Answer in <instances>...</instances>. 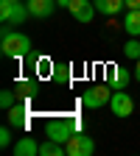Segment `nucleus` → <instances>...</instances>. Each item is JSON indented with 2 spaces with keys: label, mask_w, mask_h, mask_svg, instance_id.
Segmentation results:
<instances>
[{
  "label": "nucleus",
  "mask_w": 140,
  "mask_h": 156,
  "mask_svg": "<svg viewBox=\"0 0 140 156\" xmlns=\"http://www.w3.org/2000/svg\"><path fill=\"white\" fill-rule=\"evenodd\" d=\"M51 78L56 84H70V64H53Z\"/></svg>",
  "instance_id": "nucleus-15"
},
{
  "label": "nucleus",
  "mask_w": 140,
  "mask_h": 156,
  "mask_svg": "<svg viewBox=\"0 0 140 156\" xmlns=\"http://www.w3.org/2000/svg\"><path fill=\"white\" fill-rule=\"evenodd\" d=\"M93 151H95V142L87 134H78V131L65 142V156H90Z\"/></svg>",
  "instance_id": "nucleus-4"
},
{
  "label": "nucleus",
  "mask_w": 140,
  "mask_h": 156,
  "mask_svg": "<svg viewBox=\"0 0 140 156\" xmlns=\"http://www.w3.org/2000/svg\"><path fill=\"white\" fill-rule=\"evenodd\" d=\"M112 87L104 81V84H93V87H87L84 89V98H81V101H84V106L87 109H101V106H107L109 101H112Z\"/></svg>",
  "instance_id": "nucleus-2"
},
{
  "label": "nucleus",
  "mask_w": 140,
  "mask_h": 156,
  "mask_svg": "<svg viewBox=\"0 0 140 156\" xmlns=\"http://www.w3.org/2000/svg\"><path fill=\"white\" fill-rule=\"evenodd\" d=\"M109 109H112L115 117H129V114L134 112V101L129 98V92L115 89V92H112V101H109Z\"/></svg>",
  "instance_id": "nucleus-6"
},
{
  "label": "nucleus",
  "mask_w": 140,
  "mask_h": 156,
  "mask_svg": "<svg viewBox=\"0 0 140 156\" xmlns=\"http://www.w3.org/2000/svg\"><path fill=\"white\" fill-rule=\"evenodd\" d=\"M28 3H9V0H0V20L9 25H20L28 17Z\"/></svg>",
  "instance_id": "nucleus-3"
},
{
  "label": "nucleus",
  "mask_w": 140,
  "mask_h": 156,
  "mask_svg": "<svg viewBox=\"0 0 140 156\" xmlns=\"http://www.w3.org/2000/svg\"><path fill=\"white\" fill-rule=\"evenodd\" d=\"M56 3L62 6V9H70V0H56Z\"/></svg>",
  "instance_id": "nucleus-22"
},
{
  "label": "nucleus",
  "mask_w": 140,
  "mask_h": 156,
  "mask_svg": "<svg viewBox=\"0 0 140 156\" xmlns=\"http://www.w3.org/2000/svg\"><path fill=\"white\" fill-rule=\"evenodd\" d=\"M14 103H17V92H11V89L0 92V106H3V109H11Z\"/></svg>",
  "instance_id": "nucleus-17"
},
{
  "label": "nucleus",
  "mask_w": 140,
  "mask_h": 156,
  "mask_svg": "<svg viewBox=\"0 0 140 156\" xmlns=\"http://www.w3.org/2000/svg\"><path fill=\"white\" fill-rule=\"evenodd\" d=\"M104 81H107L112 89H126V84H129V70L112 64V67L107 70V78H104Z\"/></svg>",
  "instance_id": "nucleus-9"
},
{
  "label": "nucleus",
  "mask_w": 140,
  "mask_h": 156,
  "mask_svg": "<svg viewBox=\"0 0 140 156\" xmlns=\"http://www.w3.org/2000/svg\"><path fill=\"white\" fill-rule=\"evenodd\" d=\"M9 3H20V0H9Z\"/></svg>",
  "instance_id": "nucleus-24"
},
{
  "label": "nucleus",
  "mask_w": 140,
  "mask_h": 156,
  "mask_svg": "<svg viewBox=\"0 0 140 156\" xmlns=\"http://www.w3.org/2000/svg\"><path fill=\"white\" fill-rule=\"evenodd\" d=\"M17 89L23 92V95H34V89H36V84L34 81H25V84H17Z\"/></svg>",
  "instance_id": "nucleus-20"
},
{
  "label": "nucleus",
  "mask_w": 140,
  "mask_h": 156,
  "mask_svg": "<svg viewBox=\"0 0 140 156\" xmlns=\"http://www.w3.org/2000/svg\"><path fill=\"white\" fill-rule=\"evenodd\" d=\"M14 156H39V142L34 136H20V140L11 145Z\"/></svg>",
  "instance_id": "nucleus-10"
},
{
  "label": "nucleus",
  "mask_w": 140,
  "mask_h": 156,
  "mask_svg": "<svg viewBox=\"0 0 140 156\" xmlns=\"http://www.w3.org/2000/svg\"><path fill=\"white\" fill-rule=\"evenodd\" d=\"M70 14L76 17V23L87 25L90 20L95 17V3H93V0H70Z\"/></svg>",
  "instance_id": "nucleus-7"
},
{
  "label": "nucleus",
  "mask_w": 140,
  "mask_h": 156,
  "mask_svg": "<svg viewBox=\"0 0 140 156\" xmlns=\"http://www.w3.org/2000/svg\"><path fill=\"white\" fill-rule=\"evenodd\" d=\"M134 78L140 81V58H137V67H134Z\"/></svg>",
  "instance_id": "nucleus-23"
},
{
  "label": "nucleus",
  "mask_w": 140,
  "mask_h": 156,
  "mask_svg": "<svg viewBox=\"0 0 140 156\" xmlns=\"http://www.w3.org/2000/svg\"><path fill=\"white\" fill-rule=\"evenodd\" d=\"M56 6H59L56 0H28V11H31V17H39V20L51 17Z\"/></svg>",
  "instance_id": "nucleus-11"
},
{
  "label": "nucleus",
  "mask_w": 140,
  "mask_h": 156,
  "mask_svg": "<svg viewBox=\"0 0 140 156\" xmlns=\"http://www.w3.org/2000/svg\"><path fill=\"white\" fill-rule=\"evenodd\" d=\"M126 9H140V0H123Z\"/></svg>",
  "instance_id": "nucleus-21"
},
{
  "label": "nucleus",
  "mask_w": 140,
  "mask_h": 156,
  "mask_svg": "<svg viewBox=\"0 0 140 156\" xmlns=\"http://www.w3.org/2000/svg\"><path fill=\"white\" fill-rule=\"evenodd\" d=\"M0 145H3V148H11V126L0 128Z\"/></svg>",
  "instance_id": "nucleus-19"
},
{
  "label": "nucleus",
  "mask_w": 140,
  "mask_h": 156,
  "mask_svg": "<svg viewBox=\"0 0 140 156\" xmlns=\"http://www.w3.org/2000/svg\"><path fill=\"white\" fill-rule=\"evenodd\" d=\"M36 73H39V75H51V73H53V62H51V58H45V56L36 58Z\"/></svg>",
  "instance_id": "nucleus-18"
},
{
  "label": "nucleus",
  "mask_w": 140,
  "mask_h": 156,
  "mask_svg": "<svg viewBox=\"0 0 140 156\" xmlns=\"http://www.w3.org/2000/svg\"><path fill=\"white\" fill-rule=\"evenodd\" d=\"M123 56L132 58V62H137V58H140V42H137V39H129V42L123 45Z\"/></svg>",
  "instance_id": "nucleus-16"
},
{
  "label": "nucleus",
  "mask_w": 140,
  "mask_h": 156,
  "mask_svg": "<svg viewBox=\"0 0 140 156\" xmlns=\"http://www.w3.org/2000/svg\"><path fill=\"white\" fill-rule=\"evenodd\" d=\"M123 28L129 36H140V9H129L123 17Z\"/></svg>",
  "instance_id": "nucleus-13"
},
{
  "label": "nucleus",
  "mask_w": 140,
  "mask_h": 156,
  "mask_svg": "<svg viewBox=\"0 0 140 156\" xmlns=\"http://www.w3.org/2000/svg\"><path fill=\"white\" fill-rule=\"evenodd\" d=\"M6 120L11 128H25L28 126V106L23 101H17L11 109H6Z\"/></svg>",
  "instance_id": "nucleus-8"
},
{
  "label": "nucleus",
  "mask_w": 140,
  "mask_h": 156,
  "mask_svg": "<svg viewBox=\"0 0 140 156\" xmlns=\"http://www.w3.org/2000/svg\"><path fill=\"white\" fill-rule=\"evenodd\" d=\"M76 134V128H73V123L70 120H51L48 126H45V136L48 140H56V142H67L70 136Z\"/></svg>",
  "instance_id": "nucleus-5"
},
{
  "label": "nucleus",
  "mask_w": 140,
  "mask_h": 156,
  "mask_svg": "<svg viewBox=\"0 0 140 156\" xmlns=\"http://www.w3.org/2000/svg\"><path fill=\"white\" fill-rule=\"evenodd\" d=\"M93 3H95V11L104 14V17H115L118 11L126 6L123 0H93Z\"/></svg>",
  "instance_id": "nucleus-12"
},
{
  "label": "nucleus",
  "mask_w": 140,
  "mask_h": 156,
  "mask_svg": "<svg viewBox=\"0 0 140 156\" xmlns=\"http://www.w3.org/2000/svg\"><path fill=\"white\" fill-rule=\"evenodd\" d=\"M65 153V145L56 142V140H48V142H39V156H62Z\"/></svg>",
  "instance_id": "nucleus-14"
},
{
  "label": "nucleus",
  "mask_w": 140,
  "mask_h": 156,
  "mask_svg": "<svg viewBox=\"0 0 140 156\" xmlns=\"http://www.w3.org/2000/svg\"><path fill=\"white\" fill-rule=\"evenodd\" d=\"M3 42H0V50H3V56L6 58H23V56H28V50H31V39L25 36V34H20V31H11V25L9 23H3Z\"/></svg>",
  "instance_id": "nucleus-1"
}]
</instances>
